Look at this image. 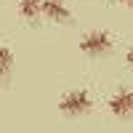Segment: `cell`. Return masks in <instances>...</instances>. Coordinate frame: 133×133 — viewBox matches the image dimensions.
Returning a JSON list of instances; mask_svg holds the SVG:
<instances>
[{
	"label": "cell",
	"instance_id": "cell-2",
	"mask_svg": "<svg viewBox=\"0 0 133 133\" xmlns=\"http://www.w3.org/2000/svg\"><path fill=\"white\" fill-rule=\"evenodd\" d=\"M112 48V37L107 32H88V35L80 40V51L88 53V56H101Z\"/></svg>",
	"mask_w": 133,
	"mask_h": 133
},
{
	"label": "cell",
	"instance_id": "cell-7",
	"mask_svg": "<svg viewBox=\"0 0 133 133\" xmlns=\"http://www.w3.org/2000/svg\"><path fill=\"white\" fill-rule=\"evenodd\" d=\"M125 61H128V66H133V48L125 53Z\"/></svg>",
	"mask_w": 133,
	"mask_h": 133
},
{
	"label": "cell",
	"instance_id": "cell-6",
	"mask_svg": "<svg viewBox=\"0 0 133 133\" xmlns=\"http://www.w3.org/2000/svg\"><path fill=\"white\" fill-rule=\"evenodd\" d=\"M11 69H14V53H11V48L0 45V83L11 77Z\"/></svg>",
	"mask_w": 133,
	"mask_h": 133
},
{
	"label": "cell",
	"instance_id": "cell-5",
	"mask_svg": "<svg viewBox=\"0 0 133 133\" xmlns=\"http://www.w3.org/2000/svg\"><path fill=\"white\" fill-rule=\"evenodd\" d=\"M19 14L27 21H37V16L43 14V0H19Z\"/></svg>",
	"mask_w": 133,
	"mask_h": 133
},
{
	"label": "cell",
	"instance_id": "cell-4",
	"mask_svg": "<svg viewBox=\"0 0 133 133\" xmlns=\"http://www.w3.org/2000/svg\"><path fill=\"white\" fill-rule=\"evenodd\" d=\"M43 14H45L51 21H59V24L72 19V11L64 5V0H43Z\"/></svg>",
	"mask_w": 133,
	"mask_h": 133
},
{
	"label": "cell",
	"instance_id": "cell-8",
	"mask_svg": "<svg viewBox=\"0 0 133 133\" xmlns=\"http://www.w3.org/2000/svg\"><path fill=\"white\" fill-rule=\"evenodd\" d=\"M120 3H125V5H133V0H120Z\"/></svg>",
	"mask_w": 133,
	"mask_h": 133
},
{
	"label": "cell",
	"instance_id": "cell-1",
	"mask_svg": "<svg viewBox=\"0 0 133 133\" xmlns=\"http://www.w3.org/2000/svg\"><path fill=\"white\" fill-rule=\"evenodd\" d=\"M91 107H93V101L85 91H69L59 101V109L64 115H85V112H91Z\"/></svg>",
	"mask_w": 133,
	"mask_h": 133
},
{
	"label": "cell",
	"instance_id": "cell-3",
	"mask_svg": "<svg viewBox=\"0 0 133 133\" xmlns=\"http://www.w3.org/2000/svg\"><path fill=\"white\" fill-rule=\"evenodd\" d=\"M109 112H112L115 117H128V115H133V91H128V88L115 91L112 98H109Z\"/></svg>",
	"mask_w": 133,
	"mask_h": 133
}]
</instances>
